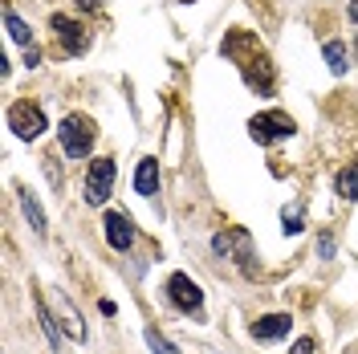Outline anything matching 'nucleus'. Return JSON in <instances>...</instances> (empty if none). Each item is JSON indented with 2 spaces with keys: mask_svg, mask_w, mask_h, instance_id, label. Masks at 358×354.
I'll list each match as a JSON object with an SVG mask.
<instances>
[{
  "mask_svg": "<svg viewBox=\"0 0 358 354\" xmlns=\"http://www.w3.org/2000/svg\"><path fill=\"white\" fill-rule=\"evenodd\" d=\"M57 134H62V151H66V159H86L90 151H94V134H98V127H94V118H86V114H66L62 127H57Z\"/></svg>",
  "mask_w": 358,
  "mask_h": 354,
  "instance_id": "1",
  "label": "nucleus"
},
{
  "mask_svg": "<svg viewBox=\"0 0 358 354\" xmlns=\"http://www.w3.org/2000/svg\"><path fill=\"white\" fill-rule=\"evenodd\" d=\"M293 131H297V122H293L285 111H265V114H257V118L248 122V134H252L261 147H273V143L289 139Z\"/></svg>",
  "mask_w": 358,
  "mask_h": 354,
  "instance_id": "2",
  "label": "nucleus"
},
{
  "mask_svg": "<svg viewBox=\"0 0 358 354\" xmlns=\"http://www.w3.org/2000/svg\"><path fill=\"white\" fill-rule=\"evenodd\" d=\"M8 127H13L17 139H41L49 122H45V111L37 106V102L21 98V102H13V106H8Z\"/></svg>",
  "mask_w": 358,
  "mask_h": 354,
  "instance_id": "3",
  "label": "nucleus"
},
{
  "mask_svg": "<svg viewBox=\"0 0 358 354\" xmlns=\"http://www.w3.org/2000/svg\"><path fill=\"white\" fill-rule=\"evenodd\" d=\"M167 302L179 313H200L203 310V289L187 277V273H171L167 277Z\"/></svg>",
  "mask_w": 358,
  "mask_h": 354,
  "instance_id": "4",
  "label": "nucleus"
},
{
  "mask_svg": "<svg viewBox=\"0 0 358 354\" xmlns=\"http://www.w3.org/2000/svg\"><path fill=\"white\" fill-rule=\"evenodd\" d=\"M212 248H216V257H232V261L245 269V273L252 269V261H248V257H252V244H248V232H245V228L216 232V236H212Z\"/></svg>",
  "mask_w": 358,
  "mask_h": 354,
  "instance_id": "5",
  "label": "nucleus"
},
{
  "mask_svg": "<svg viewBox=\"0 0 358 354\" xmlns=\"http://www.w3.org/2000/svg\"><path fill=\"white\" fill-rule=\"evenodd\" d=\"M114 187V159H94L86 171V204H106V196H110Z\"/></svg>",
  "mask_w": 358,
  "mask_h": 354,
  "instance_id": "6",
  "label": "nucleus"
},
{
  "mask_svg": "<svg viewBox=\"0 0 358 354\" xmlns=\"http://www.w3.org/2000/svg\"><path fill=\"white\" fill-rule=\"evenodd\" d=\"M49 29L57 33L62 49H66V53H73V57L90 49V29H86V24H78V21H69V17H62V13H57V17L49 21Z\"/></svg>",
  "mask_w": 358,
  "mask_h": 354,
  "instance_id": "7",
  "label": "nucleus"
},
{
  "mask_svg": "<svg viewBox=\"0 0 358 354\" xmlns=\"http://www.w3.org/2000/svg\"><path fill=\"white\" fill-rule=\"evenodd\" d=\"M102 228H106V244H110L114 253H127L134 244V220L127 212H106Z\"/></svg>",
  "mask_w": 358,
  "mask_h": 354,
  "instance_id": "8",
  "label": "nucleus"
},
{
  "mask_svg": "<svg viewBox=\"0 0 358 354\" xmlns=\"http://www.w3.org/2000/svg\"><path fill=\"white\" fill-rule=\"evenodd\" d=\"M289 326H293L289 313H265V318L252 322V338H257V342H277V338L289 334Z\"/></svg>",
  "mask_w": 358,
  "mask_h": 354,
  "instance_id": "9",
  "label": "nucleus"
},
{
  "mask_svg": "<svg viewBox=\"0 0 358 354\" xmlns=\"http://www.w3.org/2000/svg\"><path fill=\"white\" fill-rule=\"evenodd\" d=\"M57 318H62V326H66V334L73 342H86V318L78 313V306L69 302L66 293H57Z\"/></svg>",
  "mask_w": 358,
  "mask_h": 354,
  "instance_id": "10",
  "label": "nucleus"
},
{
  "mask_svg": "<svg viewBox=\"0 0 358 354\" xmlns=\"http://www.w3.org/2000/svg\"><path fill=\"white\" fill-rule=\"evenodd\" d=\"M134 192L138 196H155L159 192V159H138V167H134Z\"/></svg>",
  "mask_w": 358,
  "mask_h": 354,
  "instance_id": "11",
  "label": "nucleus"
},
{
  "mask_svg": "<svg viewBox=\"0 0 358 354\" xmlns=\"http://www.w3.org/2000/svg\"><path fill=\"white\" fill-rule=\"evenodd\" d=\"M17 199H21V212H24V220H29V228H33V236H45L49 224H45V212H41V204H37V196H33L29 187H21Z\"/></svg>",
  "mask_w": 358,
  "mask_h": 354,
  "instance_id": "12",
  "label": "nucleus"
},
{
  "mask_svg": "<svg viewBox=\"0 0 358 354\" xmlns=\"http://www.w3.org/2000/svg\"><path fill=\"white\" fill-rule=\"evenodd\" d=\"M4 24H8V37H13L17 45H24V49L33 45V29L17 17V8H4Z\"/></svg>",
  "mask_w": 358,
  "mask_h": 354,
  "instance_id": "13",
  "label": "nucleus"
},
{
  "mask_svg": "<svg viewBox=\"0 0 358 354\" xmlns=\"http://www.w3.org/2000/svg\"><path fill=\"white\" fill-rule=\"evenodd\" d=\"M322 53H326V66H330V73H338V78H342V73L350 69V62H346V45H342V41H326V49H322Z\"/></svg>",
  "mask_w": 358,
  "mask_h": 354,
  "instance_id": "14",
  "label": "nucleus"
},
{
  "mask_svg": "<svg viewBox=\"0 0 358 354\" xmlns=\"http://www.w3.org/2000/svg\"><path fill=\"white\" fill-rule=\"evenodd\" d=\"M37 322H41V330H45V338H49V346H62V330H57L53 313L45 310V297H37Z\"/></svg>",
  "mask_w": 358,
  "mask_h": 354,
  "instance_id": "15",
  "label": "nucleus"
},
{
  "mask_svg": "<svg viewBox=\"0 0 358 354\" xmlns=\"http://www.w3.org/2000/svg\"><path fill=\"white\" fill-rule=\"evenodd\" d=\"M338 196L342 199H358V163L355 167H346V171H338Z\"/></svg>",
  "mask_w": 358,
  "mask_h": 354,
  "instance_id": "16",
  "label": "nucleus"
},
{
  "mask_svg": "<svg viewBox=\"0 0 358 354\" xmlns=\"http://www.w3.org/2000/svg\"><path fill=\"white\" fill-rule=\"evenodd\" d=\"M281 228H285V236H297V232H301V228H306V212H301V204H293V208H285V212H281Z\"/></svg>",
  "mask_w": 358,
  "mask_h": 354,
  "instance_id": "17",
  "label": "nucleus"
},
{
  "mask_svg": "<svg viewBox=\"0 0 358 354\" xmlns=\"http://www.w3.org/2000/svg\"><path fill=\"white\" fill-rule=\"evenodd\" d=\"M147 346H151V354H179L176 346H171V342L155 330V326H147Z\"/></svg>",
  "mask_w": 358,
  "mask_h": 354,
  "instance_id": "18",
  "label": "nucleus"
},
{
  "mask_svg": "<svg viewBox=\"0 0 358 354\" xmlns=\"http://www.w3.org/2000/svg\"><path fill=\"white\" fill-rule=\"evenodd\" d=\"M289 354H317V346H313V338H297Z\"/></svg>",
  "mask_w": 358,
  "mask_h": 354,
  "instance_id": "19",
  "label": "nucleus"
},
{
  "mask_svg": "<svg viewBox=\"0 0 358 354\" xmlns=\"http://www.w3.org/2000/svg\"><path fill=\"white\" fill-rule=\"evenodd\" d=\"M24 66H29V69L41 66V49H37V45H29V49H24Z\"/></svg>",
  "mask_w": 358,
  "mask_h": 354,
  "instance_id": "20",
  "label": "nucleus"
},
{
  "mask_svg": "<svg viewBox=\"0 0 358 354\" xmlns=\"http://www.w3.org/2000/svg\"><path fill=\"white\" fill-rule=\"evenodd\" d=\"M78 8H82V13H90V8H102V0H78Z\"/></svg>",
  "mask_w": 358,
  "mask_h": 354,
  "instance_id": "21",
  "label": "nucleus"
},
{
  "mask_svg": "<svg viewBox=\"0 0 358 354\" xmlns=\"http://www.w3.org/2000/svg\"><path fill=\"white\" fill-rule=\"evenodd\" d=\"M346 13H350V21L358 24V0H346Z\"/></svg>",
  "mask_w": 358,
  "mask_h": 354,
  "instance_id": "22",
  "label": "nucleus"
}]
</instances>
